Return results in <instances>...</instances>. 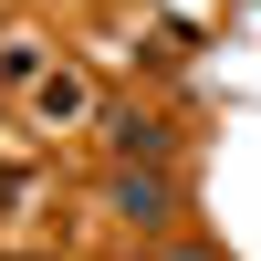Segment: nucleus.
<instances>
[{"instance_id":"nucleus-1","label":"nucleus","mask_w":261,"mask_h":261,"mask_svg":"<svg viewBox=\"0 0 261 261\" xmlns=\"http://www.w3.org/2000/svg\"><path fill=\"white\" fill-rule=\"evenodd\" d=\"M115 209H125V220H167V178H157V167L115 178Z\"/></svg>"},{"instance_id":"nucleus-2","label":"nucleus","mask_w":261,"mask_h":261,"mask_svg":"<svg viewBox=\"0 0 261 261\" xmlns=\"http://www.w3.org/2000/svg\"><path fill=\"white\" fill-rule=\"evenodd\" d=\"M105 125H115V146H125V157L167 167V125H146V115H105Z\"/></svg>"}]
</instances>
